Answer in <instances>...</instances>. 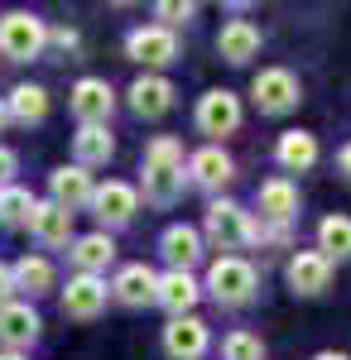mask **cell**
Masks as SVG:
<instances>
[{"mask_svg":"<svg viewBox=\"0 0 351 360\" xmlns=\"http://www.w3.org/2000/svg\"><path fill=\"white\" fill-rule=\"evenodd\" d=\"M44 44H49V29L39 15H5L0 20V53L15 58V63H29V58L44 53Z\"/></svg>","mask_w":351,"mask_h":360,"instance_id":"cell-1","label":"cell"},{"mask_svg":"<svg viewBox=\"0 0 351 360\" xmlns=\"http://www.w3.org/2000/svg\"><path fill=\"white\" fill-rule=\"evenodd\" d=\"M207 288H212L216 303L236 307L255 293V269H250L245 259H236V255H226V259H216L212 269H207Z\"/></svg>","mask_w":351,"mask_h":360,"instance_id":"cell-2","label":"cell"},{"mask_svg":"<svg viewBox=\"0 0 351 360\" xmlns=\"http://www.w3.org/2000/svg\"><path fill=\"white\" fill-rule=\"evenodd\" d=\"M207 236H212L221 250H241V245H250L260 231L250 221V212H241L236 202H212V207H207Z\"/></svg>","mask_w":351,"mask_h":360,"instance_id":"cell-3","label":"cell"},{"mask_svg":"<svg viewBox=\"0 0 351 360\" xmlns=\"http://www.w3.org/2000/svg\"><path fill=\"white\" fill-rule=\"evenodd\" d=\"M255 106L270 115H284L298 106V77L294 72H284V68H265L260 77H255Z\"/></svg>","mask_w":351,"mask_h":360,"instance_id":"cell-4","label":"cell"},{"mask_svg":"<svg viewBox=\"0 0 351 360\" xmlns=\"http://www.w3.org/2000/svg\"><path fill=\"white\" fill-rule=\"evenodd\" d=\"M101 307H106V283H101L97 274L68 278V288H63V312H68V317H78V322H92Z\"/></svg>","mask_w":351,"mask_h":360,"instance_id":"cell-5","label":"cell"},{"mask_svg":"<svg viewBox=\"0 0 351 360\" xmlns=\"http://www.w3.org/2000/svg\"><path fill=\"white\" fill-rule=\"evenodd\" d=\"M197 125H202V135H231V130L241 125V101H236V91H207V96L197 101Z\"/></svg>","mask_w":351,"mask_h":360,"instance_id":"cell-6","label":"cell"},{"mask_svg":"<svg viewBox=\"0 0 351 360\" xmlns=\"http://www.w3.org/2000/svg\"><path fill=\"white\" fill-rule=\"evenodd\" d=\"M111 106H116V91H111V82H101V77H82V82L73 86V115H78L82 125H101L111 115Z\"/></svg>","mask_w":351,"mask_h":360,"instance_id":"cell-7","label":"cell"},{"mask_svg":"<svg viewBox=\"0 0 351 360\" xmlns=\"http://www.w3.org/2000/svg\"><path fill=\"white\" fill-rule=\"evenodd\" d=\"M289 283H294V293H323L327 283H332V259H327L323 250H298L294 259H289Z\"/></svg>","mask_w":351,"mask_h":360,"instance_id":"cell-8","label":"cell"},{"mask_svg":"<svg viewBox=\"0 0 351 360\" xmlns=\"http://www.w3.org/2000/svg\"><path fill=\"white\" fill-rule=\"evenodd\" d=\"M164 351L173 360H197L207 351V327H202L197 317H173V322L164 327Z\"/></svg>","mask_w":351,"mask_h":360,"instance_id":"cell-9","label":"cell"},{"mask_svg":"<svg viewBox=\"0 0 351 360\" xmlns=\"http://www.w3.org/2000/svg\"><path fill=\"white\" fill-rule=\"evenodd\" d=\"M130 58L144 63V68H164V63H173V58H178V39H173V29H135V34H130Z\"/></svg>","mask_w":351,"mask_h":360,"instance_id":"cell-10","label":"cell"},{"mask_svg":"<svg viewBox=\"0 0 351 360\" xmlns=\"http://www.w3.org/2000/svg\"><path fill=\"white\" fill-rule=\"evenodd\" d=\"M49 188H54V202L63 207V212H78V207H87V202L97 197V188H92V173H87L82 164L58 168L54 178H49Z\"/></svg>","mask_w":351,"mask_h":360,"instance_id":"cell-11","label":"cell"},{"mask_svg":"<svg viewBox=\"0 0 351 360\" xmlns=\"http://www.w3.org/2000/svg\"><path fill=\"white\" fill-rule=\"evenodd\" d=\"M116 298L125 307H144V303H154L159 298V274L154 269H144V264H125L121 274H116Z\"/></svg>","mask_w":351,"mask_h":360,"instance_id":"cell-12","label":"cell"},{"mask_svg":"<svg viewBox=\"0 0 351 360\" xmlns=\"http://www.w3.org/2000/svg\"><path fill=\"white\" fill-rule=\"evenodd\" d=\"M92 207H97L101 226H125L130 217H135L140 197H135V188H130V183H106V188H97Z\"/></svg>","mask_w":351,"mask_h":360,"instance_id":"cell-13","label":"cell"},{"mask_svg":"<svg viewBox=\"0 0 351 360\" xmlns=\"http://www.w3.org/2000/svg\"><path fill=\"white\" fill-rule=\"evenodd\" d=\"M216 53L226 58V63H250V58L260 53V29L250 25V20L221 25V34H216Z\"/></svg>","mask_w":351,"mask_h":360,"instance_id":"cell-14","label":"cell"},{"mask_svg":"<svg viewBox=\"0 0 351 360\" xmlns=\"http://www.w3.org/2000/svg\"><path fill=\"white\" fill-rule=\"evenodd\" d=\"M39 336V312L29 303H5L0 307V341L10 346V351H20Z\"/></svg>","mask_w":351,"mask_h":360,"instance_id":"cell-15","label":"cell"},{"mask_svg":"<svg viewBox=\"0 0 351 360\" xmlns=\"http://www.w3.org/2000/svg\"><path fill=\"white\" fill-rule=\"evenodd\" d=\"M188 173L202 183V188H226V183H231V173H236V164H231V154H226V149L207 144V149H197V154L188 159Z\"/></svg>","mask_w":351,"mask_h":360,"instance_id":"cell-16","label":"cell"},{"mask_svg":"<svg viewBox=\"0 0 351 360\" xmlns=\"http://www.w3.org/2000/svg\"><path fill=\"white\" fill-rule=\"evenodd\" d=\"M29 231H34L44 245H68V240H73V212H63L58 202H39Z\"/></svg>","mask_w":351,"mask_h":360,"instance_id":"cell-17","label":"cell"},{"mask_svg":"<svg viewBox=\"0 0 351 360\" xmlns=\"http://www.w3.org/2000/svg\"><path fill=\"white\" fill-rule=\"evenodd\" d=\"M159 250H164V259H168L173 269H183V274L202 259V240H197V231H192V226H168V231H164V240H159Z\"/></svg>","mask_w":351,"mask_h":360,"instance_id":"cell-18","label":"cell"},{"mask_svg":"<svg viewBox=\"0 0 351 360\" xmlns=\"http://www.w3.org/2000/svg\"><path fill=\"white\" fill-rule=\"evenodd\" d=\"M130 106H135V115L154 120V115H164L168 106H173V86L164 82V77H135V86H130Z\"/></svg>","mask_w":351,"mask_h":360,"instance_id":"cell-19","label":"cell"},{"mask_svg":"<svg viewBox=\"0 0 351 360\" xmlns=\"http://www.w3.org/2000/svg\"><path fill=\"white\" fill-rule=\"evenodd\" d=\"M154 303H164L173 317H188L192 303H197V283H192V274H183V269H168V274L159 278V298Z\"/></svg>","mask_w":351,"mask_h":360,"instance_id":"cell-20","label":"cell"},{"mask_svg":"<svg viewBox=\"0 0 351 360\" xmlns=\"http://www.w3.org/2000/svg\"><path fill=\"white\" fill-rule=\"evenodd\" d=\"M73 154H78V164H82V168L106 164L111 154H116V139H111L106 125H82L78 135H73Z\"/></svg>","mask_w":351,"mask_h":360,"instance_id":"cell-21","label":"cell"},{"mask_svg":"<svg viewBox=\"0 0 351 360\" xmlns=\"http://www.w3.org/2000/svg\"><path fill=\"white\" fill-rule=\"evenodd\" d=\"M111 259H116V245H111L106 231H92V236L73 240V264H78L82 274H97V269H106Z\"/></svg>","mask_w":351,"mask_h":360,"instance_id":"cell-22","label":"cell"},{"mask_svg":"<svg viewBox=\"0 0 351 360\" xmlns=\"http://www.w3.org/2000/svg\"><path fill=\"white\" fill-rule=\"evenodd\" d=\"M260 212L270 217V221H289L298 212V188L289 178H270V183H260Z\"/></svg>","mask_w":351,"mask_h":360,"instance_id":"cell-23","label":"cell"},{"mask_svg":"<svg viewBox=\"0 0 351 360\" xmlns=\"http://www.w3.org/2000/svg\"><path fill=\"white\" fill-rule=\"evenodd\" d=\"M274 154H279V164L294 168V173H298V168H313V164H318V139L308 135V130H284Z\"/></svg>","mask_w":351,"mask_h":360,"instance_id":"cell-24","label":"cell"},{"mask_svg":"<svg viewBox=\"0 0 351 360\" xmlns=\"http://www.w3.org/2000/svg\"><path fill=\"white\" fill-rule=\"evenodd\" d=\"M5 106H10L15 120L34 125V120H44V115H49V91H44V86H34V82H20L15 91H10V101H5Z\"/></svg>","mask_w":351,"mask_h":360,"instance_id":"cell-25","label":"cell"},{"mask_svg":"<svg viewBox=\"0 0 351 360\" xmlns=\"http://www.w3.org/2000/svg\"><path fill=\"white\" fill-rule=\"evenodd\" d=\"M178 193H183V168L144 164V197L149 202H173Z\"/></svg>","mask_w":351,"mask_h":360,"instance_id":"cell-26","label":"cell"},{"mask_svg":"<svg viewBox=\"0 0 351 360\" xmlns=\"http://www.w3.org/2000/svg\"><path fill=\"white\" fill-rule=\"evenodd\" d=\"M10 274H15V288H25V293H49L54 288V264L39 259V255H25Z\"/></svg>","mask_w":351,"mask_h":360,"instance_id":"cell-27","label":"cell"},{"mask_svg":"<svg viewBox=\"0 0 351 360\" xmlns=\"http://www.w3.org/2000/svg\"><path fill=\"white\" fill-rule=\"evenodd\" d=\"M318 245L327 259H347L351 255V217H327L318 226Z\"/></svg>","mask_w":351,"mask_h":360,"instance_id":"cell-28","label":"cell"},{"mask_svg":"<svg viewBox=\"0 0 351 360\" xmlns=\"http://www.w3.org/2000/svg\"><path fill=\"white\" fill-rule=\"evenodd\" d=\"M34 197L25 193V188H0V221L5 226H29L34 221Z\"/></svg>","mask_w":351,"mask_h":360,"instance_id":"cell-29","label":"cell"},{"mask_svg":"<svg viewBox=\"0 0 351 360\" xmlns=\"http://www.w3.org/2000/svg\"><path fill=\"white\" fill-rule=\"evenodd\" d=\"M221 356L226 360H265V346H260V336H250V332H231L221 341Z\"/></svg>","mask_w":351,"mask_h":360,"instance_id":"cell-30","label":"cell"},{"mask_svg":"<svg viewBox=\"0 0 351 360\" xmlns=\"http://www.w3.org/2000/svg\"><path fill=\"white\" fill-rule=\"evenodd\" d=\"M144 164H168V168H183V144L178 139H149V149H144Z\"/></svg>","mask_w":351,"mask_h":360,"instance_id":"cell-31","label":"cell"},{"mask_svg":"<svg viewBox=\"0 0 351 360\" xmlns=\"http://www.w3.org/2000/svg\"><path fill=\"white\" fill-rule=\"evenodd\" d=\"M159 20H164V29H168V25H188V20H192V5L164 0V5H159Z\"/></svg>","mask_w":351,"mask_h":360,"instance_id":"cell-32","label":"cell"},{"mask_svg":"<svg viewBox=\"0 0 351 360\" xmlns=\"http://www.w3.org/2000/svg\"><path fill=\"white\" fill-rule=\"evenodd\" d=\"M10 173H15V154L0 144V188H10Z\"/></svg>","mask_w":351,"mask_h":360,"instance_id":"cell-33","label":"cell"},{"mask_svg":"<svg viewBox=\"0 0 351 360\" xmlns=\"http://www.w3.org/2000/svg\"><path fill=\"white\" fill-rule=\"evenodd\" d=\"M10 288H15V274H10V269L0 264V307L10 303Z\"/></svg>","mask_w":351,"mask_h":360,"instance_id":"cell-34","label":"cell"},{"mask_svg":"<svg viewBox=\"0 0 351 360\" xmlns=\"http://www.w3.org/2000/svg\"><path fill=\"white\" fill-rule=\"evenodd\" d=\"M54 44H63V49H78V34H73V29H58Z\"/></svg>","mask_w":351,"mask_h":360,"instance_id":"cell-35","label":"cell"},{"mask_svg":"<svg viewBox=\"0 0 351 360\" xmlns=\"http://www.w3.org/2000/svg\"><path fill=\"white\" fill-rule=\"evenodd\" d=\"M337 164H342V173H347V178H351V144H347V149H342V159H337Z\"/></svg>","mask_w":351,"mask_h":360,"instance_id":"cell-36","label":"cell"},{"mask_svg":"<svg viewBox=\"0 0 351 360\" xmlns=\"http://www.w3.org/2000/svg\"><path fill=\"white\" fill-rule=\"evenodd\" d=\"M313 360H347V356H337V351H323V356H313Z\"/></svg>","mask_w":351,"mask_h":360,"instance_id":"cell-37","label":"cell"},{"mask_svg":"<svg viewBox=\"0 0 351 360\" xmlns=\"http://www.w3.org/2000/svg\"><path fill=\"white\" fill-rule=\"evenodd\" d=\"M5 120H10V106H5V101H0V130H5Z\"/></svg>","mask_w":351,"mask_h":360,"instance_id":"cell-38","label":"cell"},{"mask_svg":"<svg viewBox=\"0 0 351 360\" xmlns=\"http://www.w3.org/2000/svg\"><path fill=\"white\" fill-rule=\"evenodd\" d=\"M0 360H25V356H20V351H5V356H0Z\"/></svg>","mask_w":351,"mask_h":360,"instance_id":"cell-39","label":"cell"}]
</instances>
